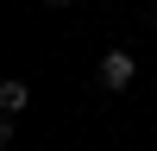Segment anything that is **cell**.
<instances>
[{"label":"cell","mask_w":157,"mask_h":151,"mask_svg":"<svg viewBox=\"0 0 157 151\" xmlns=\"http://www.w3.org/2000/svg\"><path fill=\"white\" fill-rule=\"evenodd\" d=\"M132 76H138V63L126 57V50H107V57H101V88L120 95V88H132Z\"/></svg>","instance_id":"6da1fadb"},{"label":"cell","mask_w":157,"mask_h":151,"mask_svg":"<svg viewBox=\"0 0 157 151\" xmlns=\"http://www.w3.org/2000/svg\"><path fill=\"white\" fill-rule=\"evenodd\" d=\"M25 101H32L25 82H0V107H6V113H25Z\"/></svg>","instance_id":"7a4b0ae2"},{"label":"cell","mask_w":157,"mask_h":151,"mask_svg":"<svg viewBox=\"0 0 157 151\" xmlns=\"http://www.w3.org/2000/svg\"><path fill=\"white\" fill-rule=\"evenodd\" d=\"M44 6H69V0H44Z\"/></svg>","instance_id":"3957f363"}]
</instances>
